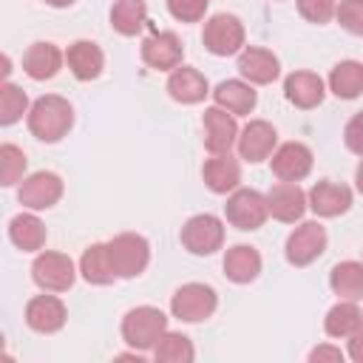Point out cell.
Masks as SVG:
<instances>
[{"label":"cell","instance_id":"6da1fadb","mask_svg":"<svg viewBox=\"0 0 363 363\" xmlns=\"http://www.w3.org/2000/svg\"><path fill=\"white\" fill-rule=\"evenodd\" d=\"M74 125V108L60 94H45L28 108V130L40 142H60Z\"/></svg>","mask_w":363,"mask_h":363},{"label":"cell","instance_id":"7a4b0ae2","mask_svg":"<svg viewBox=\"0 0 363 363\" xmlns=\"http://www.w3.org/2000/svg\"><path fill=\"white\" fill-rule=\"evenodd\" d=\"M164 332H167V315L156 306H136L122 318V340L136 352L153 349Z\"/></svg>","mask_w":363,"mask_h":363},{"label":"cell","instance_id":"3957f363","mask_svg":"<svg viewBox=\"0 0 363 363\" xmlns=\"http://www.w3.org/2000/svg\"><path fill=\"white\" fill-rule=\"evenodd\" d=\"M108 252L119 278H136L150 264V244L139 233H119L108 241Z\"/></svg>","mask_w":363,"mask_h":363},{"label":"cell","instance_id":"277c9868","mask_svg":"<svg viewBox=\"0 0 363 363\" xmlns=\"http://www.w3.org/2000/svg\"><path fill=\"white\" fill-rule=\"evenodd\" d=\"M218 306V295L213 286L207 284H199V281H190L184 286H179L170 298V312L173 318L184 320V323H201L207 320Z\"/></svg>","mask_w":363,"mask_h":363},{"label":"cell","instance_id":"5b68a950","mask_svg":"<svg viewBox=\"0 0 363 363\" xmlns=\"http://www.w3.org/2000/svg\"><path fill=\"white\" fill-rule=\"evenodd\" d=\"M179 238H182V247L187 252H193V255H213L224 244V224L213 213H199V216H190L184 221Z\"/></svg>","mask_w":363,"mask_h":363},{"label":"cell","instance_id":"8992f818","mask_svg":"<svg viewBox=\"0 0 363 363\" xmlns=\"http://www.w3.org/2000/svg\"><path fill=\"white\" fill-rule=\"evenodd\" d=\"M224 216L233 227L238 230H258L267 216H269V207H267V196L252 190V187H235L224 204Z\"/></svg>","mask_w":363,"mask_h":363},{"label":"cell","instance_id":"52a82bcc","mask_svg":"<svg viewBox=\"0 0 363 363\" xmlns=\"http://www.w3.org/2000/svg\"><path fill=\"white\" fill-rule=\"evenodd\" d=\"M201 43L210 54L216 57H230V54H238L244 48V23L235 17V14H213L207 23H204V31H201Z\"/></svg>","mask_w":363,"mask_h":363},{"label":"cell","instance_id":"ba28073f","mask_svg":"<svg viewBox=\"0 0 363 363\" xmlns=\"http://www.w3.org/2000/svg\"><path fill=\"white\" fill-rule=\"evenodd\" d=\"M31 278L45 292H65V289H71V284L77 278V267H74V261L65 252L45 250V252H40L34 258Z\"/></svg>","mask_w":363,"mask_h":363},{"label":"cell","instance_id":"9c48e42d","mask_svg":"<svg viewBox=\"0 0 363 363\" xmlns=\"http://www.w3.org/2000/svg\"><path fill=\"white\" fill-rule=\"evenodd\" d=\"M326 250V230L318 221H303L301 227H295L286 238V261L292 267H309L315 258H320Z\"/></svg>","mask_w":363,"mask_h":363},{"label":"cell","instance_id":"30bf717a","mask_svg":"<svg viewBox=\"0 0 363 363\" xmlns=\"http://www.w3.org/2000/svg\"><path fill=\"white\" fill-rule=\"evenodd\" d=\"M17 199L28 210H48L62 199V179L51 170H37L20 182Z\"/></svg>","mask_w":363,"mask_h":363},{"label":"cell","instance_id":"8fae6325","mask_svg":"<svg viewBox=\"0 0 363 363\" xmlns=\"http://www.w3.org/2000/svg\"><path fill=\"white\" fill-rule=\"evenodd\" d=\"M238 156L250 164H258L264 159L272 156L275 145H278V130L267 122V119H250L241 133H238Z\"/></svg>","mask_w":363,"mask_h":363},{"label":"cell","instance_id":"7c38bea8","mask_svg":"<svg viewBox=\"0 0 363 363\" xmlns=\"http://www.w3.org/2000/svg\"><path fill=\"white\" fill-rule=\"evenodd\" d=\"M184 45L173 31H153L142 40V62L153 71H173L182 65Z\"/></svg>","mask_w":363,"mask_h":363},{"label":"cell","instance_id":"4fadbf2b","mask_svg":"<svg viewBox=\"0 0 363 363\" xmlns=\"http://www.w3.org/2000/svg\"><path fill=\"white\" fill-rule=\"evenodd\" d=\"M201 125H204V147L210 153H230V147L238 142V125H235V116L218 105L207 108L204 116H201Z\"/></svg>","mask_w":363,"mask_h":363},{"label":"cell","instance_id":"5bb4252c","mask_svg":"<svg viewBox=\"0 0 363 363\" xmlns=\"http://www.w3.org/2000/svg\"><path fill=\"white\" fill-rule=\"evenodd\" d=\"M269 164L281 182H301L312 170V150L303 142H284L272 150Z\"/></svg>","mask_w":363,"mask_h":363},{"label":"cell","instance_id":"9a60e30c","mask_svg":"<svg viewBox=\"0 0 363 363\" xmlns=\"http://www.w3.org/2000/svg\"><path fill=\"white\" fill-rule=\"evenodd\" d=\"M267 207H269L272 218H278L284 224H295L306 213L309 201H306V193L301 190L298 182H278L267 193Z\"/></svg>","mask_w":363,"mask_h":363},{"label":"cell","instance_id":"2e32d148","mask_svg":"<svg viewBox=\"0 0 363 363\" xmlns=\"http://www.w3.org/2000/svg\"><path fill=\"white\" fill-rule=\"evenodd\" d=\"M306 201H309V210L320 218H335V216H343L349 207H352V190L346 184H337V182H315L312 190L306 193Z\"/></svg>","mask_w":363,"mask_h":363},{"label":"cell","instance_id":"e0dca14e","mask_svg":"<svg viewBox=\"0 0 363 363\" xmlns=\"http://www.w3.org/2000/svg\"><path fill=\"white\" fill-rule=\"evenodd\" d=\"M238 74L250 85H269L272 79H278L281 65H278V57L269 48L247 45V48L238 51Z\"/></svg>","mask_w":363,"mask_h":363},{"label":"cell","instance_id":"ac0fdd59","mask_svg":"<svg viewBox=\"0 0 363 363\" xmlns=\"http://www.w3.org/2000/svg\"><path fill=\"white\" fill-rule=\"evenodd\" d=\"M65 303L57 295H34L26 303V323L40 335H54L65 326Z\"/></svg>","mask_w":363,"mask_h":363},{"label":"cell","instance_id":"d6986e66","mask_svg":"<svg viewBox=\"0 0 363 363\" xmlns=\"http://www.w3.org/2000/svg\"><path fill=\"white\" fill-rule=\"evenodd\" d=\"M284 96L301 108V111H309V108H318L326 96V82L312 74V71H292L286 79H284Z\"/></svg>","mask_w":363,"mask_h":363},{"label":"cell","instance_id":"ffe728a7","mask_svg":"<svg viewBox=\"0 0 363 363\" xmlns=\"http://www.w3.org/2000/svg\"><path fill=\"white\" fill-rule=\"evenodd\" d=\"M201 179H204V184H207L213 193H218V196L233 193V190L241 184V164H238V159L230 156V153H213V156L204 162V167H201Z\"/></svg>","mask_w":363,"mask_h":363},{"label":"cell","instance_id":"44dd1931","mask_svg":"<svg viewBox=\"0 0 363 363\" xmlns=\"http://www.w3.org/2000/svg\"><path fill=\"white\" fill-rule=\"evenodd\" d=\"M167 94L182 105H196L210 94V85H207V77L199 68L179 65L167 77Z\"/></svg>","mask_w":363,"mask_h":363},{"label":"cell","instance_id":"7402d4cb","mask_svg":"<svg viewBox=\"0 0 363 363\" xmlns=\"http://www.w3.org/2000/svg\"><path fill=\"white\" fill-rule=\"evenodd\" d=\"M65 62H68L71 74H74L79 82H91V79H96V77L102 74V68H105V54H102V48H99L96 43H91V40H77V43L68 45Z\"/></svg>","mask_w":363,"mask_h":363},{"label":"cell","instance_id":"603a6c76","mask_svg":"<svg viewBox=\"0 0 363 363\" xmlns=\"http://www.w3.org/2000/svg\"><path fill=\"white\" fill-rule=\"evenodd\" d=\"M62 62H65V54L54 43H43V40L40 43H31L28 51L23 54V71L31 79H37V82L51 79L62 68Z\"/></svg>","mask_w":363,"mask_h":363},{"label":"cell","instance_id":"cb8c5ba5","mask_svg":"<svg viewBox=\"0 0 363 363\" xmlns=\"http://www.w3.org/2000/svg\"><path fill=\"white\" fill-rule=\"evenodd\" d=\"M213 99H216L218 108L230 111L233 116H247L255 108L258 94H255V88L247 79H224V82L216 85Z\"/></svg>","mask_w":363,"mask_h":363},{"label":"cell","instance_id":"d4e9b609","mask_svg":"<svg viewBox=\"0 0 363 363\" xmlns=\"http://www.w3.org/2000/svg\"><path fill=\"white\" fill-rule=\"evenodd\" d=\"M224 275L233 284H250L261 275V252L247 244H235L224 252Z\"/></svg>","mask_w":363,"mask_h":363},{"label":"cell","instance_id":"484cf974","mask_svg":"<svg viewBox=\"0 0 363 363\" xmlns=\"http://www.w3.org/2000/svg\"><path fill=\"white\" fill-rule=\"evenodd\" d=\"M79 275L88 284H94V286H108V284H113L119 278L116 269H113L108 244H91L82 252V258H79Z\"/></svg>","mask_w":363,"mask_h":363},{"label":"cell","instance_id":"4316f807","mask_svg":"<svg viewBox=\"0 0 363 363\" xmlns=\"http://www.w3.org/2000/svg\"><path fill=\"white\" fill-rule=\"evenodd\" d=\"M9 238L23 252H37L45 244V224L34 213H20L9 221Z\"/></svg>","mask_w":363,"mask_h":363},{"label":"cell","instance_id":"83f0119b","mask_svg":"<svg viewBox=\"0 0 363 363\" xmlns=\"http://www.w3.org/2000/svg\"><path fill=\"white\" fill-rule=\"evenodd\" d=\"M329 286L340 301H363V264L340 261L329 272Z\"/></svg>","mask_w":363,"mask_h":363},{"label":"cell","instance_id":"f1b7e54d","mask_svg":"<svg viewBox=\"0 0 363 363\" xmlns=\"http://www.w3.org/2000/svg\"><path fill=\"white\" fill-rule=\"evenodd\" d=\"M329 91L337 99H354L363 94V62L357 60H343L332 68L329 79H326Z\"/></svg>","mask_w":363,"mask_h":363},{"label":"cell","instance_id":"f546056e","mask_svg":"<svg viewBox=\"0 0 363 363\" xmlns=\"http://www.w3.org/2000/svg\"><path fill=\"white\" fill-rule=\"evenodd\" d=\"M147 23L145 0H113L111 6V26L122 37H136Z\"/></svg>","mask_w":363,"mask_h":363},{"label":"cell","instance_id":"4dcf8cb0","mask_svg":"<svg viewBox=\"0 0 363 363\" xmlns=\"http://www.w3.org/2000/svg\"><path fill=\"white\" fill-rule=\"evenodd\" d=\"M363 320V312L357 306V301H337L326 318H323V329L329 337H349Z\"/></svg>","mask_w":363,"mask_h":363},{"label":"cell","instance_id":"1f68e13d","mask_svg":"<svg viewBox=\"0 0 363 363\" xmlns=\"http://www.w3.org/2000/svg\"><path fill=\"white\" fill-rule=\"evenodd\" d=\"M153 357H156L159 363H190V360L196 357V349H193V343H190L187 335L167 329V332L159 337V343L153 346Z\"/></svg>","mask_w":363,"mask_h":363},{"label":"cell","instance_id":"d6a6232c","mask_svg":"<svg viewBox=\"0 0 363 363\" xmlns=\"http://www.w3.org/2000/svg\"><path fill=\"white\" fill-rule=\"evenodd\" d=\"M23 113H28L26 91L17 88L14 82L3 79V85H0V125H14L17 119H23Z\"/></svg>","mask_w":363,"mask_h":363},{"label":"cell","instance_id":"836d02e7","mask_svg":"<svg viewBox=\"0 0 363 363\" xmlns=\"http://www.w3.org/2000/svg\"><path fill=\"white\" fill-rule=\"evenodd\" d=\"M26 173V153L17 145H0V184L11 187L23 179Z\"/></svg>","mask_w":363,"mask_h":363},{"label":"cell","instance_id":"e575fe53","mask_svg":"<svg viewBox=\"0 0 363 363\" xmlns=\"http://www.w3.org/2000/svg\"><path fill=\"white\" fill-rule=\"evenodd\" d=\"M335 17L340 28H346L354 37H363V0H340L335 9Z\"/></svg>","mask_w":363,"mask_h":363},{"label":"cell","instance_id":"d590c367","mask_svg":"<svg viewBox=\"0 0 363 363\" xmlns=\"http://www.w3.org/2000/svg\"><path fill=\"white\" fill-rule=\"evenodd\" d=\"M295 3H298L301 17L309 20V23H315V26L329 23L335 17V9H337L335 0H295Z\"/></svg>","mask_w":363,"mask_h":363},{"label":"cell","instance_id":"8d00e7d4","mask_svg":"<svg viewBox=\"0 0 363 363\" xmlns=\"http://www.w3.org/2000/svg\"><path fill=\"white\" fill-rule=\"evenodd\" d=\"M210 0H167V11L179 23H199L207 11Z\"/></svg>","mask_w":363,"mask_h":363},{"label":"cell","instance_id":"74e56055","mask_svg":"<svg viewBox=\"0 0 363 363\" xmlns=\"http://www.w3.org/2000/svg\"><path fill=\"white\" fill-rule=\"evenodd\" d=\"M343 142H346V147H349L354 156L363 159V111L354 113V116L346 122V128H343Z\"/></svg>","mask_w":363,"mask_h":363},{"label":"cell","instance_id":"f35d334b","mask_svg":"<svg viewBox=\"0 0 363 363\" xmlns=\"http://www.w3.org/2000/svg\"><path fill=\"white\" fill-rule=\"evenodd\" d=\"M309 360L312 363H340L343 360V352L337 346H332V343H320V346H315L309 352Z\"/></svg>","mask_w":363,"mask_h":363},{"label":"cell","instance_id":"ab89813d","mask_svg":"<svg viewBox=\"0 0 363 363\" xmlns=\"http://www.w3.org/2000/svg\"><path fill=\"white\" fill-rule=\"evenodd\" d=\"M349 340V349H346V354L354 360V363H363V320H360V326L346 337Z\"/></svg>","mask_w":363,"mask_h":363},{"label":"cell","instance_id":"60d3db41","mask_svg":"<svg viewBox=\"0 0 363 363\" xmlns=\"http://www.w3.org/2000/svg\"><path fill=\"white\" fill-rule=\"evenodd\" d=\"M48 6H54V9H68V6H74L77 0H45Z\"/></svg>","mask_w":363,"mask_h":363},{"label":"cell","instance_id":"b9f144b4","mask_svg":"<svg viewBox=\"0 0 363 363\" xmlns=\"http://www.w3.org/2000/svg\"><path fill=\"white\" fill-rule=\"evenodd\" d=\"M354 184H357V190L363 193V162H360L357 170H354Z\"/></svg>","mask_w":363,"mask_h":363}]
</instances>
